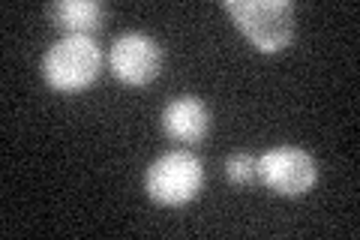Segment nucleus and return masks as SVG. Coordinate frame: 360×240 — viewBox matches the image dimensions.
I'll return each mask as SVG.
<instances>
[{
    "mask_svg": "<svg viewBox=\"0 0 360 240\" xmlns=\"http://www.w3.org/2000/svg\"><path fill=\"white\" fill-rule=\"evenodd\" d=\"M103 72V49L87 33H70L42 57V75L58 94H82Z\"/></svg>",
    "mask_w": 360,
    "mask_h": 240,
    "instance_id": "obj_1",
    "label": "nucleus"
},
{
    "mask_svg": "<svg viewBox=\"0 0 360 240\" xmlns=\"http://www.w3.org/2000/svg\"><path fill=\"white\" fill-rule=\"evenodd\" d=\"M222 9L262 54H276L295 37V6L288 0H225Z\"/></svg>",
    "mask_w": 360,
    "mask_h": 240,
    "instance_id": "obj_2",
    "label": "nucleus"
},
{
    "mask_svg": "<svg viewBox=\"0 0 360 240\" xmlns=\"http://www.w3.org/2000/svg\"><path fill=\"white\" fill-rule=\"evenodd\" d=\"M144 184H148V196L156 204L180 208V204L193 201L201 192L205 168H201L198 156H193L189 151H172V153H162L160 159H153Z\"/></svg>",
    "mask_w": 360,
    "mask_h": 240,
    "instance_id": "obj_3",
    "label": "nucleus"
},
{
    "mask_svg": "<svg viewBox=\"0 0 360 240\" xmlns=\"http://www.w3.org/2000/svg\"><path fill=\"white\" fill-rule=\"evenodd\" d=\"M315 159L300 151V147H270L258 156V180L274 189L276 196H285V198H297V196H307L315 184Z\"/></svg>",
    "mask_w": 360,
    "mask_h": 240,
    "instance_id": "obj_4",
    "label": "nucleus"
},
{
    "mask_svg": "<svg viewBox=\"0 0 360 240\" xmlns=\"http://www.w3.org/2000/svg\"><path fill=\"white\" fill-rule=\"evenodd\" d=\"M160 66H162V49L148 33H123L108 49V70L123 84L132 87L150 84L160 75Z\"/></svg>",
    "mask_w": 360,
    "mask_h": 240,
    "instance_id": "obj_5",
    "label": "nucleus"
},
{
    "mask_svg": "<svg viewBox=\"0 0 360 240\" xmlns=\"http://www.w3.org/2000/svg\"><path fill=\"white\" fill-rule=\"evenodd\" d=\"M162 132L180 144H198L210 132V111L195 96H177L162 111Z\"/></svg>",
    "mask_w": 360,
    "mask_h": 240,
    "instance_id": "obj_6",
    "label": "nucleus"
},
{
    "mask_svg": "<svg viewBox=\"0 0 360 240\" xmlns=\"http://www.w3.org/2000/svg\"><path fill=\"white\" fill-rule=\"evenodd\" d=\"M49 15L58 27L90 37V30H96L105 21L108 9L103 4H96V0H60V4L49 6Z\"/></svg>",
    "mask_w": 360,
    "mask_h": 240,
    "instance_id": "obj_7",
    "label": "nucleus"
},
{
    "mask_svg": "<svg viewBox=\"0 0 360 240\" xmlns=\"http://www.w3.org/2000/svg\"><path fill=\"white\" fill-rule=\"evenodd\" d=\"M225 177L238 187H246L258 180V156L252 153H231L225 159Z\"/></svg>",
    "mask_w": 360,
    "mask_h": 240,
    "instance_id": "obj_8",
    "label": "nucleus"
}]
</instances>
